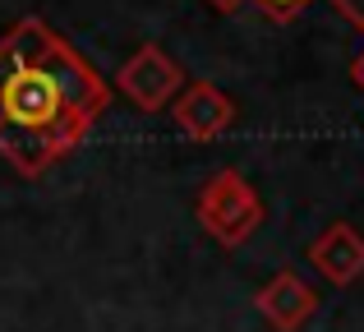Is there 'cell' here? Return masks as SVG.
<instances>
[{"label": "cell", "instance_id": "6da1fadb", "mask_svg": "<svg viewBox=\"0 0 364 332\" xmlns=\"http://www.w3.org/2000/svg\"><path fill=\"white\" fill-rule=\"evenodd\" d=\"M107 107L102 74L46 18L28 14L0 37V157L14 171L42 176L88 139Z\"/></svg>", "mask_w": 364, "mask_h": 332}, {"label": "cell", "instance_id": "7a4b0ae2", "mask_svg": "<svg viewBox=\"0 0 364 332\" xmlns=\"http://www.w3.org/2000/svg\"><path fill=\"white\" fill-rule=\"evenodd\" d=\"M198 222H203V231L217 245L235 250L263 226V198L254 194V185L235 166H222L198 189Z\"/></svg>", "mask_w": 364, "mask_h": 332}, {"label": "cell", "instance_id": "3957f363", "mask_svg": "<svg viewBox=\"0 0 364 332\" xmlns=\"http://www.w3.org/2000/svg\"><path fill=\"white\" fill-rule=\"evenodd\" d=\"M116 88L139 111H161V107H171V102L180 97V88H185V70H180L157 42H148V46H139V51L120 65Z\"/></svg>", "mask_w": 364, "mask_h": 332}, {"label": "cell", "instance_id": "277c9868", "mask_svg": "<svg viewBox=\"0 0 364 332\" xmlns=\"http://www.w3.org/2000/svg\"><path fill=\"white\" fill-rule=\"evenodd\" d=\"M171 116H176L180 134L194 139V144H213L217 134H226V129L235 125V102L226 97L217 83H185L176 97V107H171Z\"/></svg>", "mask_w": 364, "mask_h": 332}, {"label": "cell", "instance_id": "5b68a950", "mask_svg": "<svg viewBox=\"0 0 364 332\" xmlns=\"http://www.w3.org/2000/svg\"><path fill=\"white\" fill-rule=\"evenodd\" d=\"M254 309L277 332H300L314 318V309H318V296H314V287L300 277V272L286 268V272H277L272 282H263V287H258Z\"/></svg>", "mask_w": 364, "mask_h": 332}, {"label": "cell", "instance_id": "8992f818", "mask_svg": "<svg viewBox=\"0 0 364 332\" xmlns=\"http://www.w3.org/2000/svg\"><path fill=\"white\" fill-rule=\"evenodd\" d=\"M309 263L332 287H350L355 277H364V235L350 222H332L328 231L309 245Z\"/></svg>", "mask_w": 364, "mask_h": 332}, {"label": "cell", "instance_id": "52a82bcc", "mask_svg": "<svg viewBox=\"0 0 364 332\" xmlns=\"http://www.w3.org/2000/svg\"><path fill=\"white\" fill-rule=\"evenodd\" d=\"M254 5L263 9L267 18H277V23H291V18H300L314 0H254Z\"/></svg>", "mask_w": 364, "mask_h": 332}, {"label": "cell", "instance_id": "ba28073f", "mask_svg": "<svg viewBox=\"0 0 364 332\" xmlns=\"http://www.w3.org/2000/svg\"><path fill=\"white\" fill-rule=\"evenodd\" d=\"M332 5H337V9H341V14H346V18H350V23H355V28H360V33H364V0H332Z\"/></svg>", "mask_w": 364, "mask_h": 332}, {"label": "cell", "instance_id": "9c48e42d", "mask_svg": "<svg viewBox=\"0 0 364 332\" xmlns=\"http://www.w3.org/2000/svg\"><path fill=\"white\" fill-rule=\"evenodd\" d=\"M203 5H213L217 14H235L240 5H249V0H203Z\"/></svg>", "mask_w": 364, "mask_h": 332}, {"label": "cell", "instance_id": "30bf717a", "mask_svg": "<svg viewBox=\"0 0 364 332\" xmlns=\"http://www.w3.org/2000/svg\"><path fill=\"white\" fill-rule=\"evenodd\" d=\"M350 79H355V83H360V88H364V51L355 55V65H350Z\"/></svg>", "mask_w": 364, "mask_h": 332}]
</instances>
